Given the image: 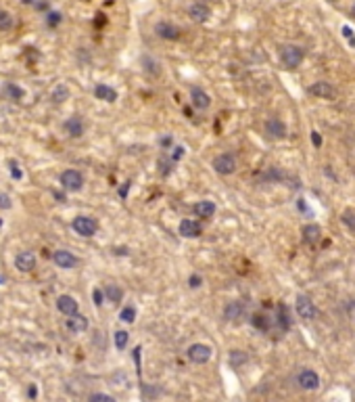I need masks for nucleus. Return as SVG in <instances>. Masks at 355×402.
Returning a JSON list of instances; mask_svg holds the SVG:
<instances>
[{
  "mask_svg": "<svg viewBox=\"0 0 355 402\" xmlns=\"http://www.w3.org/2000/svg\"><path fill=\"white\" fill-rule=\"evenodd\" d=\"M351 17H355V5H353V9H351Z\"/></svg>",
  "mask_w": 355,
  "mask_h": 402,
  "instance_id": "obj_49",
  "label": "nucleus"
},
{
  "mask_svg": "<svg viewBox=\"0 0 355 402\" xmlns=\"http://www.w3.org/2000/svg\"><path fill=\"white\" fill-rule=\"evenodd\" d=\"M201 285H203V276L196 274V272H192V274L188 276V287H190V289H198Z\"/></svg>",
  "mask_w": 355,
  "mask_h": 402,
  "instance_id": "obj_38",
  "label": "nucleus"
},
{
  "mask_svg": "<svg viewBox=\"0 0 355 402\" xmlns=\"http://www.w3.org/2000/svg\"><path fill=\"white\" fill-rule=\"evenodd\" d=\"M159 145H161L163 149H172V147H174V136H172V134H163V136L159 138Z\"/></svg>",
  "mask_w": 355,
  "mask_h": 402,
  "instance_id": "obj_41",
  "label": "nucleus"
},
{
  "mask_svg": "<svg viewBox=\"0 0 355 402\" xmlns=\"http://www.w3.org/2000/svg\"><path fill=\"white\" fill-rule=\"evenodd\" d=\"M211 352H213L211 346H207V343H192V346H188L186 356L194 365H205L211 360Z\"/></svg>",
  "mask_w": 355,
  "mask_h": 402,
  "instance_id": "obj_4",
  "label": "nucleus"
},
{
  "mask_svg": "<svg viewBox=\"0 0 355 402\" xmlns=\"http://www.w3.org/2000/svg\"><path fill=\"white\" fill-rule=\"evenodd\" d=\"M52 262L59 268H65V270H71L78 266V258L67 252V249H56V252H52Z\"/></svg>",
  "mask_w": 355,
  "mask_h": 402,
  "instance_id": "obj_12",
  "label": "nucleus"
},
{
  "mask_svg": "<svg viewBox=\"0 0 355 402\" xmlns=\"http://www.w3.org/2000/svg\"><path fill=\"white\" fill-rule=\"evenodd\" d=\"M178 233L182 235V237H186V239H196V237H201L203 226H201V222H198V220L184 218L182 222H180V226H178Z\"/></svg>",
  "mask_w": 355,
  "mask_h": 402,
  "instance_id": "obj_10",
  "label": "nucleus"
},
{
  "mask_svg": "<svg viewBox=\"0 0 355 402\" xmlns=\"http://www.w3.org/2000/svg\"><path fill=\"white\" fill-rule=\"evenodd\" d=\"M311 145H314L316 149L322 147V134H320L318 130H311Z\"/></svg>",
  "mask_w": 355,
  "mask_h": 402,
  "instance_id": "obj_43",
  "label": "nucleus"
},
{
  "mask_svg": "<svg viewBox=\"0 0 355 402\" xmlns=\"http://www.w3.org/2000/svg\"><path fill=\"white\" fill-rule=\"evenodd\" d=\"M245 314V304L240 300H232L224 306V318L226 321H238V318H243Z\"/></svg>",
  "mask_w": 355,
  "mask_h": 402,
  "instance_id": "obj_17",
  "label": "nucleus"
},
{
  "mask_svg": "<svg viewBox=\"0 0 355 402\" xmlns=\"http://www.w3.org/2000/svg\"><path fill=\"white\" fill-rule=\"evenodd\" d=\"M297 383H299V387H303V390H307V392L318 390V387H320V375L314 369H303L299 373V377H297Z\"/></svg>",
  "mask_w": 355,
  "mask_h": 402,
  "instance_id": "obj_11",
  "label": "nucleus"
},
{
  "mask_svg": "<svg viewBox=\"0 0 355 402\" xmlns=\"http://www.w3.org/2000/svg\"><path fill=\"white\" fill-rule=\"evenodd\" d=\"M88 402H115V398L109 396V394H103V392H96L88 398Z\"/></svg>",
  "mask_w": 355,
  "mask_h": 402,
  "instance_id": "obj_37",
  "label": "nucleus"
},
{
  "mask_svg": "<svg viewBox=\"0 0 355 402\" xmlns=\"http://www.w3.org/2000/svg\"><path fill=\"white\" fill-rule=\"evenodd\" d=\"M65 325H67V329L71 331V333H84V331L88 329V318L78 312L74 316H69Z\"/></svg>",
  "mask_w": 355,
  "mask_h": 402,
  "instance_id": "obj_20",
  "label": "nucleus"
},
{
  "mask_svg": "<svg viewBox=\"0 0 355 402\" xmlns=\"http://www.w3.org/2000/svg\"><path fill=\"white\" fill-rule=\"evenodd\" d=\"M295 310H297V314H299V318H305V321H314V318L318 316L316 304L311 302V298H307V296H297Z\"/></svg>",
  "mask_w": 355,
  "mask_h": 402,
  "instance_id": "obj_5",
  "label": "nucleus"
},
{
  "mask_svg": "<svg viewBox=\"0 0 355 402\" xmlns=\"http://www.w3.org/2000/svg\"><path fill=\"white\" fill-rule=\"evenodd\" d=\"M301 239L305 245H318L322 239V228L320 224H305L301 228Z\"/></svg>",
  "mask_w": 355,
  "mask_h": 402,
  "instance_id": "obj_15",
  "label": "nucleus"
},
{
  "mask_svg": "<svg viewBox=\"0 0 355 402\" xmlns=\"http://www.w3.org/2000/svg\"><path fill=\"white\" fill-rule=\"evenodd\" d=\"M94 96H96L98 101L115 103V101H117V90L111 88L109 84H96V86H94Z\"/></svg>",
  "mask_w": 355,
  "mask_h": 402,
  "instance_id": "obj_21",
  "label": "nucleus"
},
{
  "mask_svg": "<svg viewBox=\"0 0 355 402\" xmlns=\"http://www.w3.org/2000/svg\"><path fill=\"white\" fill-rule=\"evenodd\" d=\"M92 300H94V304H96V306H103L105 291H103V289H94V291H92Z\"/></svg>",
  "mask_w": 355,
  "mask_h": 402,
  "instance_id": "obj_42",
  "label": "nucleus"
},
{
  "mask_svg": "<svg viewBox=\"0 0 355 402\" xmlns=\"http://www.w3.org/2000/svg\"><path fill=\"white\" fill-rule=\"evenodd\" d=\"M305 59V50L297 44H287L280 50V63L287 69H297Z\"/></svg>",
  "mask_w": 355,
  "mask_h": 402,
  "instance_id": "obj_1",
  "label": "nucleus"
},
{
  "mask_svg": "<svg viewBox=\"0 0 355 402\" xmlns=\"http://www.w3.org/2000/svg\"><path fill=\"white\" fill-rule=\"evenodd\" d=\"M265 134H267V138H272V141H282V138H287V134H289L287 124L278 118H269L265 122Z\"/></svg>",
  "mask_w": 355,
  "mask_h": 402,
  "instance_id": "obj_7",
  "label": "nucleus"
},
{
  "mask_svg": "<svg viewBox=\"0 0 355 402\" xmlns=\"http://www.w3.org/2000/svg\"><path fill=\"white\" fill-rule=\"evenodd\" d=\"M184 155H186V149H184L182 145H176V147L172 149V153H169V157H172L174 161H180Z\"/></svg>",
  "mask_w": 355,
  "mask_h": 402,
  "instance_id": "obj_39",
  "label": "nucleus"
},
{
  "mask_svg": "<svg viewBox=\"0 0 355 402\" xmlns=\"http://www.w3.org/2000/svg\"><path fill=\"white\" fill-rule=\"evenodd\" d=\"M340 220H343V224H345L349 231H355V212H353V210H347Z\"/></svg>",
  "mask_w": 355,
  "mask_h": 402,
  "instance_id": "obj_34",
  "label": "nucleus"
},
{
  "mask_svg": "<svg viewBox=\"0 0 355 402\" xmlns=\"http://www.w3.org/2000/svg\"><path fill=\"white\" fill-rule=\"evenodd\" d=\"M328 3H336V0H328Z\"/></svg>",
  "mask_w": 355,
  "mask_h": 402,
  "instance_id": "obj_50",
  "label": "nucleus"
},
{
  "mask_svg": "<svg viewBox=\"0 0 355 402\" xmlns=\"http://www.w3.org/2000/svg\"><path fill=\"white\" fill-rule=\"evenodd\" d=\"M130 187H132V183H130V180H127V183H123V185H121V189H119V197H121V199H125V197H127V193H130Z\"/></svg>",
  "mask_w": 355,
  "mask_h": 402,
  "instance_id": "obj_44",
  "label": "nucleus"
},
{
  "mask_svg": "<svg viewBox=\"0 0 355 402\" xmlns=\"http://www.w3.org/2000/svg\"><path fill=\"white\" fill-rule=\"evenodd\" d=\"M30 3H32V0H30ZM38 11H48V3H46V0H38V3H32Z\"/></svg>",
  "mask_w": 355,
  "mask_h": 402,
  "instance_id": "obj_46",
  "label": "nucleus"
},
{
  "mask_svg": "<svg viewBox=\"0 0 355 402\" xmlns=\"http://www.w3.org/2000/svg\"><path fill=\"white\" fill-rule=\"evenodd\" d=\"M61 21H63V15L59 11H48V15H46V25L48 27H56Z\"/></svg>",
  "mask_w": 355,
  "mask_h": 402,
  "instance_id": "obj_33",
  "label": "nucleus"
},
{
  "mask_svg": "<svg viewBox=\"0 0 355 402\" xmlns=\"http://www.w3.org/2000/svg\"><path fill=\"white\" fill-rule=\"evenodd\" d=\"M211 168L222 176H230V174L236 172V157L232 153H220V155L213 157Z\"/></svg>",
  "mask_w": 355,
  "mask_h": 402,
  "instance_id": "obj_2",
  "label": "nucleus"
},
{
  "mask_svg": "<svg viewBox=\"0 0 355 402\" xmlns=\"http://www.w3.org/2000/svg\"><path fill=\"white\" fill-rule=\"evenodd\" d=\"M67 99H69V88H67V84H56L54 90L50 92V101H52L54 105H61V103H65Z\"/></svg>",
  "mask_w": 355,
  "mask_h": 402,
  "instance_id": "obj_24",
  "label": "nucleus"
},
{
  "mask_svg": "<svg viewBox=\"0 0 355 402\" xmlns=\"http://www.w3.org/2000/svg\"><path fill=\"white\" fill-rule=\"evenodd\" d=\"M0 226H3V220H0Z\"/></svg>",
  "mask_w": 355,
  "mask_h": 402,
  "instance_id": "obj_51",
  "label": "nucleus"
},
{
  "mask_svg": "<svg viewBox=\"0 0 355 402\" xmlns=\"http://www.w3.org/2000/svg\"><path fill=\"white\" fill-rule=\"evenodd\" d=\"M59 180H61V187L65 191H74L76 193V191H82V187H84V176L78 170H65L59 176Z\"/></svg>",
  "mask_w": 355,
  "mask_h": 402,
  "instance_id": "obj_6",
  "label": "nucleus"
},
{
  "mask_svg": "<svg viewBox=\"0 0 355 402\" xmlns=\"http://www.w3.org/2000/svg\"><path fill=\"white\" fill-rule=\"evenodd\" d=\"M56 308H59V312H63L65 316H74L80 310L76 298H71V296H59V298H56Z\"/></svg>",
  "mask_w": 355,
  "mask_h": 402,
  "instance_id": "obj_18",
  "label": "nucleus"
},
{
  "mask_svg": "<svg viewBox=\"0 0 355 402\" xmlns=\"http://www.w3.org/2000/svg\"><path fill=\"white\" fill-rule=\"evenodd\" d=\"M36 394H38V390H36V385H32V387H30V398H36Z\"/></svg>",
  "mask_w": 355,
  "mask_h": 402,
  "instance_id": "obj_48",
  "label": "nucleus"
},
{
  "mask_svg": "<svg viewBox=\"0 0 355 402\" xmlns=\"http://www.w3.org/2000/svg\"><path fill=\"white\" fill-rule=\"evenodd\" d=\"M251 325L255 327V329H259V331H267L269 329V325H272V321L265 316V314H261V312H255L253 316H251Z\"/></svg>",
  "mask_w": 355,
  "mask_h": 402,
  "instance_id": "obj_26",
  "label": "nucleus"
},
{
  "mask_svg": "<svg viewBox=\"0 0 355 402\" xmlns=\"http://www.w3.org/2000/svg\"><path fill=\"white\" fill-rule=\"evenodd\" d=\"M297 207H299V210H301V212H307V214H309V207H307V201H305L303 197H301L299 201H297Z\"/></svg>",
  "mask_w": 355,
  "mask_h": 402,
  "instance_id": "obj_47",
  "label": "nucleus"
},
{
  "mask_svg": "<svg viewBox=\"0 0 355 402\" xmlns=\"http://www.w3.org/2000/svg\"><path fill=\"white\" fill-rule=\"evenodd\" d=\"M5 90H7V94L11 96L13 101H21V99H23V90H21L17 84H11V82H9V84L5 86Z\"/></svg>",
  "mask_w": 355,
  "mask_h": 402,
  "instance_id": "obj_32",
  "label": "nucleus"
},
{
  "mask_svg": "<svg viewBox=\"0 0 355 402\" xmlns=\"http://www.w3.org/2000/svg\"><path fill=\"white\" fill-rule=\"evenodd\" d=\"M176 161L172 159V157H163V159H159V165H161V174L163 176H167L169 172H172V165H174Z\"/></svg>",
  "mask_w": 355,
  "mask_h": 402,
  "instance_id": "obj_36",
  "label": "nucleus"
},
{
  "mask_svg": "<svg viewBox=\"0 0 355 402\" xmlns=\"http://www.w3.org/2000/svg\"><path fill=\"white\" fill-rule=\"evenodd\" d=\"M11 170H13V178H21V170L17 168V161H9Z\"/></svg>",
  "mask_w": 355,
  "mask_h": 402,
  "instance_id": "obj_45",
  "label": "nucleus"
},
{
  "mask_svg": "<svg viewBox=\"0 0 355 402\" xmlns=\"http://www.w3.org/2000/svg\"><path fill=\"white\" fill-rule=\"evenodd\" d=\"M155 34H157L161 40H180L182 38V30L176 23H169V21H159L155 25Z\"/></svg>",
  "mask_w": 355,
  "mask_h": 402,
  "instance_id": "obj_8",
  "label": "nucleus"
},
{
  "mask_svg": "<svg viewBox=\"0 0 355 402\" xmlns=\"http://www.w3.org/2000/svg\"><path fill=\"white\" fill-rule=\"evenodd\" d=\"M11 205H13L11 195H7V193H0V210H11Z\"/></svg>",
  "mask_w": 355,
  "mask_h": 402,
  "instance_id": "obj_40",
  "label": "nucleus"
},
{
  "mask_svg": "<svg viewBox=\"0 0 355 402\" xmlns=\"http://www.w3.org/2000/svg\"><path fill=\"white\" fill-rule=\"evenodd\" d=\"M105 298L111 302V304H119L123 300V289L119 285H107L105 289Z\"/></svg>",
  "mask_w": 355,
  "mask_h": 402,
  "instance_id": "obj_25",
  "label": "nucleus"
},
{
  "mask_svg": "<svg viewBox=\"0 0 355 402\" xmlns=\"http://www.w3.org/2000/svg\"><path fill=\"white\" fill-rule=\"evenodd\" d=\"M190 103L198 111H207L211 107V96L201 86H190Z\"/></svg>",
  "mask_w": 355,
  "mask_h": 402,
  "instance_id": "obj_9",
  "label": "nucleus"
},
{
  "mask_svg": "<svg viewBox=\"0 0 355 402\" xmlns=\"http://www.w3.org/2000/svg\"><path fill=\"white\" fill-rule=\"evenodd\" d=\"M340 32H343V38L347 40V44L355 48V32L351 30V27H349V25H343V30H340Z\"/></svg>",
  "mask_w": 355,
  "mask_h": 402,
  "instance_id": "obj_35",
  "label": "nucleus"
},
{
  "mask_svg": "<svg viewBox=\"0 0 355 402\" xmlns=\"http://www.w3.org/2000/svg\"><path fill=\"white\" fill-rule=\"evenodd\" d=\"M65 132H67L71 138H80V136L84 134V122H82V118H80V116L69 118V120L65 122Z\"/></svg>",
  "mask_w": 355,
  "mask_h": 402,
  "instance_id": "obj_22",
  "label": "nucleus"
},
{
  "mask_svg": "<svg viewBox=\"0 0 355 402\" xmlns=\"http://www.w3.org/2000/svg\"><path fill=\"white\" fill-rule=\"evenodd\" d=\"M142 65H145L147 74H151V76H159V74H161L159 63L155 61V59H151V57H142Z\"/></svg>",
  "mask_w": 355,
  "mask_h": 402,
  "instance_id": "obj_28",
  "label": "nucleus"
},
{
  "mask_svg": "<svg viewBox=\"0 0 355 402\" xmlns=\"http://www.w3.org/2000/svg\"><path fill=\"white\" fill-rule=\"evenodd\" d=\"M188 17L194 21V23H205L209 21L211 17V7L207 3H192L188 7Z\"/></svg>",
  "mask_w": 355,
  "mask_h": 402,
  "instance_id": "obj_13",
  "label": "nucleus"
},
{
  "mask_svg": "<svg viewBox=\"0 0 355 402\" xmlns=\"http://www.w3.org/2000/svg\"><path fill=\"white\" fill-rule=\"evenodd\" d=\"M71 228H74L80 237H94L98 231V222L90 216H76L74 222H71Z\"/></svg>",
  "mask_w": 355,
  "mask_h": 402,
  "instance_id": "obj_3",
  "label": "nucleus"
},
{
  "mask_svg": "<svg viewBox=\"0 0 355 402\" xmlns=\"http://www.w3.org/2000/svg\"><path fill=\"white\" fill-rule=\"evenodd\" d=\"M247 360H249V356H247L243 350H232V352H230V365H232V367L245 365Z\"/></svg>",
  "mask_w": 355,
  "mask_h": 402,
  "instance_id": "obj_29",
  "label": "nucleus"
},
{
  "mask_svg": "<svg viewBox=\"0 0 355 402\" xmlns=\"http://www.w3.org/2000/svg\"><path fill=\"white\" fill-rule=\"evenodd\" d=\"M15 27V19L9 11H0V32H11Z\"/></svg>",
  "mask_w": 355,
  "mask_h": 402,
  "instance_id": "obj_27",
  "label": "nucleus"
},
{
  "mask_svg": "<svg viewBox=\"0 0 355 402\" xmlns=\"http://www.w3.org/2000/svg\"><path fill=\"white\" fill-rule=\"evenodd\" d=\"M216 203H213L211 199H203V201H196L194 205H192V212H194V216L196 218H213L216 216Z\"/></svg>",
  "mask_w": 355,
  "mask_h": 402,
  "instance_id": "obj_19",
  "label": "nucleus"
},
{
  "mask_svg": "<svg viewBox=\"0 0 355 402\" xmlns=\"http://www.w3.org/2000/svg\"><path fill=\"white\" fill-rule=\"evenodd\" d=\"M119 321L123 323H134L136 321V308L134 306H123L119 312Z\"/></svg>",
  "mask_w": 355,
  "mask_h": 402,
  "instance_id": "obj_30",
  "label": "nucleus"
},
{
  "mask_svg": "<svg viewBox=\"0 0 355 402\" xmlns=\"http://www.w3.org/2000/svg\"><path fill=\"white\" fill-rule=\"evenodd\" d=\"M115 348L117 350H123L125 346H127V339H130V333H127V331H123V329H119V331H115Z\"/></svg>",
  "mask_w": 355,
  "mask_h": 402,
  "instance_id": "obj_31",
  "label": "nucleus"
},
{
  "mask_svg": "<svg viewBox=\"0 0 355 402\" xmlns=\"http://www.w3.org/2000/svg\"><path fill=\"white\" fill-rule=\"evenodd\" d=\"M15 268L19 272H32L36 268V256L32 252H19L15 258Z\"/></svg>",
  "mask_w": 355,
  "mask_h": 402,
  "instance_id": "obj_16",
  "label": "nucleus"
},
{
  "mask_svg": "<svg viewBox=\"0 0 355 402\" xmlns=\"http://www.w3.org/2000/svg\"><path fill=\"white\" fill-rule=\"evenodd\" d=\"M276 325H278L280 331L291 329V314H289V308L284 306V304H278L276 306Z\"/></svg>",
  "mask_w": 355,
  "mask_h": 402,
  "instance_id": "obj_23",
  "label": "nucleus"
},
{
  "mask_svg": "<svg viewBox=\"0 0 355 402\" xmlns=\"http://www.w3.org/2000/svg\"><path fill=\"white\" fill-rule=\"evenodd\" d=\"M309 94L318 96V99H334L336 96V88L330 84V82H314V84L309 86Z\"/></svg>",
  "mask_w": 355,
  "mask_h": 402,
  "instance_id": "obj_14",
  "label": "nucleus"
}]
</instances>
